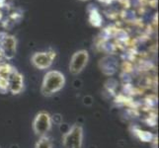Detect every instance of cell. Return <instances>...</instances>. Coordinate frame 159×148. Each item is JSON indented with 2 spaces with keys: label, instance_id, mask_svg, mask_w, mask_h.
Segmentation results:
<instances>
[{
  "label": "cell",
  "instance_id": "cell-7",
  "mask_svg": "<svg viewBox=\"0 0 159 148\" xmlns=\"http://www.w3.org/2000/svg\"><path fill=\"white\" fill-rule=\"evenodd\" d=\"M8 82V90L13 95H17L22 92L24 88V78L23 75L17 70L14 69L7 78Z\"/></svg>",
  "mask_w": 159,
  "mask_h": 148
},
{
  "label": "cell",
  "instance_id": "cell-12",
  "mask_svg": "<svg viewBox=\"0 0 159 148\" xmlns=\"http://www.w3.org/2000/svg\"><path fill=\"white\" fill-rule=\"evenodd\" d=\"M82 1H85V0H82Z\"/></svg>",
  "mask_w": 159,
  "mask_h": 148
},
{
  "label": "cell",
  "instance_id": "cell-1",
  "mask_svg": "<svg viewBox=\"0 0 159 148\" xmlns=\"http://www.w3.org/2000/svg\"><path fill=\"white\" fill-rule=\"evenodd\" d=\"M65 76L58 70H51L45 74L42 82L41 93L43 96L50 97L59 92L65 85Z\"/></svg>",
  "mask_w": 159,
  "mask_h": 148
},
{
  "label": "cell",
  "instance_id": "cell-5",
  "mask_svg": "<svg viewBox=\"0 0 159 148\" xmlns=\"http://www.w3.org/2000/svg\"><path fill=\"white\" fill-rule=\"evenodd\" d=\"M54 58H56V52H35L32 56L31 62L38 69H48L52 66Z\"/></svg>",
  "mask_w": 159,
  "mask_h": 148
},
{
  "label": "cell",
  "instance_id": "cell-2",
  "mask_svg": "<svg viewBox=\"0 0 159 148\" xmlns=\"http://www.w3.org/2000/svg\"><path fill=\"white\" fill-rule=\"evenodd\" d=\"M64 148H82L83 145V128L79 124H73L62 136Z\"/></svg>",
  "mask_w": 159,
  "mask_h": 148
},
{
  "label": "cell",
  "instance_id": "cell-8",
  "mask_svg": "<svg viewBox=\"0 0 159 148\" xmlns=\"http://www.w3.org/2000/svg\"><path fill=\"white\" fill-rule=\"evenodd\" d=\"M89 22L92 26L94 27H100L103 23V19L101 17V14L99 13L96 8H92L89 11Z\"/></svg>",
  "mask_w": 159,
  "mask_h": 148
},
{
  "label": "cell",
  "instance_id": "cell-9",
  "mask_svg": "<svg viewBox=\"0 0 159 148\" xmlns=\"http://www.w3.org/2000/svg\"><path fill=\"white\" fill-rule=\"evenodd\" d=\"M36 148H52V142L47 136H42L40 140L37 142Z\"/></svg>",
  "mask_w": 159,
  "mask_h": 148
},
{
  "label": "cell",
  "instance_id": "cell-6",
  "mask_svg": "<svg viewBox=\"0 0 159 148\" xmlns=\"http://www.w3.org/2000/svg\"><path fill=\"white\" fill-rule=\"evenodd\" d=\"M16 48H17V41L13 36L4 35V37L0 39V52L5 58H13L16 53Z\"/></svg>",
  "mask_w": 159,
  "mask_h": 148
},
{
  "label": "cell",
  "instance_id": "cell-11",
  "mask_svg": "<svg viewBox=\"0 0 159 148\" xmlns=\"http://www.w3.org/2000/svg\"><path fill=\"white\" fill-rule=\"evenodd\" d=\"M1 18H2V14L0 13V20H1Z\"/></svg>",
  "mask_w": 159,
  "mask_h": 148
},
{
  "label": "cell",
  "instance_id": "cell-10",
  "mask_svg": "<svg viewBox=\"0 0 159 148\" xmlns=\"http://www.w3.org/2000/svg\"><path fill=\"white\" fill-rule=\"evenodd\" d=\"M7 90H8V82H7V79L0 76V91L5 92V91H7Z\"/></svg>",
  "mask_w": 159,
  "mask_h": 148
},
{
  "label": "cell",
  "instance_id": "cell-4",
  "mask_svg": "<svg viewBox=\"0 0 159 148\" xmlns=\"http://www.w3.org/2000/svg\"><path fill=\"white\" fill-rule=\"evenodd\" d=\"M89 61V53L86 49L75 52L69 61V71L71 74L77 75L81 73Z\"/></svg>",
  "mask_w": 159,
  "mask_h": 148
},
{
  "label": "cell",
  "instance_id": "cell-3",
  "mask_svg": "<svg viewBox=\"0 0 159 148\" xmlns=\"http://www.w3.org/2000/svg\"><path fill=\"white\" fill-rule=\"evenodd\" d=\"M52 125V116L48 112H40L36 114V117L33 120V130L39 136H46L48 131L51 130Z\"/></svg>",
  "mask_w": 159,
  "mask_h": 148
}]
</instances>
